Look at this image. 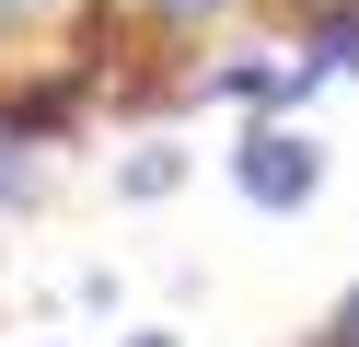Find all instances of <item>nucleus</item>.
<instances>
[{
	"label": "nucleus",
	"instance_id": "nucleus-1",
	"mask_svg": "<svg viewBox=\"0 0 359 347\" xmlns=\"http://www.w3.org/2000/svg\"><path fill=\"white\" fill-rule=\"evenodd\" d=\"M232 174H243V197H255V208H302L313 185H325V151H313L302 128H255Z\"/></svg>",
	"mask_w": 359,
	"mask_h": 347
},
{
	"label": "nucleus",
	"instance_id": "nucleus-2",
	"mask_svg": "<svg viewBox=\"0 0 359 347\" xmlns=\"http://www.w3.org/2000/svg\"><path fill=\"white\" fill-rule=\"evenodd\" d=\"M313 69H359V12H336V23H325V58H313Z\"/></svg>",
	"mask_w": 359,
	"mask_h": 347
},
{
	"label": "nucleus",
	"instance_id": "nucleus-3",
	"mask_svg": "<svg viewBox=\"0 0 359 347\" xmlns=\"http://www.w3.org/2000/svg\"><path fill=\"white\" fill-rule=\"evenodd\" d=\"M24 197H35V162H24V151H0V208H24Z\"/></svg>",
	"mask_w": 359,
	"mask_h": 347
},
{
	"label": "nucleus",
	"instance_id": "nucleus-4",
	"mask_svg": "<svg viewBox=\"0 0 359 347\" xmlns=\"http://www.w3.org/2000/svg\"><path fill=\"white\" fill-rule=\"evenodd\" d=\"M325 347H359V290L336 301V324H325Z\"/></svg>",
	"mask_w": 359,
	"mask_h": 347
},
{
	"label": "nucleus",
	"instance_id": "nucleus-5",
	"mask_svg": "<svg viewBox=\"0 0 359 347\" xmlns=\"http://www.w3.org/2000/svg\"><path fill=\"white\" fill-rule=\"evenodd\" d=\"M151 12H174V23H197V12H232V0H151Z\"/></svg>",
	"mask_w": 359,
	"mask_h": 347
},
{
	"label": "nucleus",
	"instance_id": "nucleus-6",
	"mask_svg": "<svg viewBox=\"0 0 359 347\" xmlns=\"http://www.w3.org/2000/svg\"><path fill=\"white\" fill-rule=\"evenodd\" d=\"M290 12H313V23H336V12H359V0H290Z\"/></svg>",
	"mask_w": 359,
	"mask_h": 347
},
{
	"label": "nucleus",
	"instance_id": "nucleus-7",
	"mask_svg": "<svg viewBox=\"0 0 359 347\" xmlns=\"http://www.w3.org/2000/svg\"><path fill=\"white\" fill-rule=\"evenodd\" d=\"M128 347H174V336H128Z\"/></svg>",
	"mask_w": 359,
	"mask_h": 347
},
{
	"label": "nucleus",
	"instance_id": "nucleus-8",
	"mask_svg": "<svg viewBox=\"0 0 359 347\" xmlns=\"http://www.w3.org/2000/svg\"><path fill=\"white\" fill-rule=\"evenodd\" d=\"M0 12H35V0H0Z\"/></svg>",
	"mask_w": 359,
	"mask_h": 347
}]
</instances>
